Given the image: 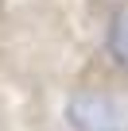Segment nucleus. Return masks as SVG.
Segmentation results:
<instances>
[{
	"label": "nucleus",
	"instance_id": "f257e3e1",
	"mask_svg": "<svg viewBox=\"0 0 128 131\" xmlns=\"http://www.w3.org/2000/svg\"><path fill=\"white\" fill-rule=\"evenodd\" d=\"M62 119L70 131H128V108L113 93L93 85H82L66 96Z\"/></svg>",
	"mask_w": 128,
	"mask_h": 131
},
{
	"label": "nucleus",
	"instance_id": "f03ea898",
	"mask_svg": "<svg viewBox=\"0 0 128 131\" xmlns=\"http://www.w3.org/2000/svg\"><path fill=\"white\" fill-rule=\"evenodd\" d=\"M105 54H109V62L116 66L120 73H128V4L109 16V27H105Z\"/></svg>",
	"mask_w": 128,
	"mask_h": 131
}]
</instances>
